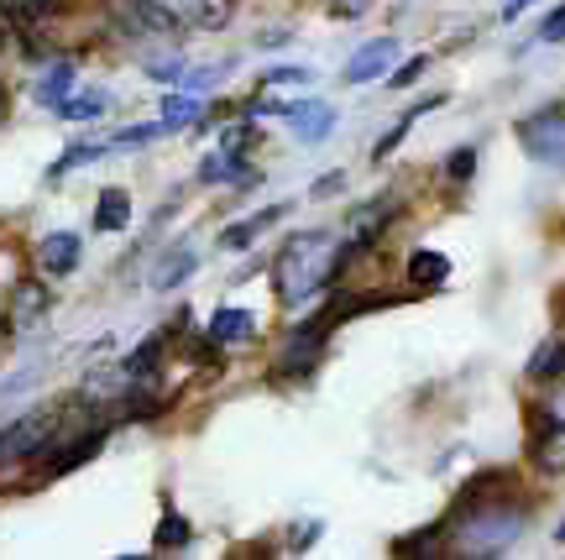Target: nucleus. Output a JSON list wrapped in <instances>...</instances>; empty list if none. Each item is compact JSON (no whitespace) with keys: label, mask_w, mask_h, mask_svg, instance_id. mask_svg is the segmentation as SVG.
Listing matches in <instances>:
<instances>
[{"label":"nucleus","mask_w":565,"mask_h":560,"mask_svg":"<svg viewBox=\"0 0 565 560\" xmlns=\"http://www.w3.org/2000/svg\"><path fill=\"white\" fill-rule=\"evenodd\" d=\"M68 95H74V63H53V68L42 74V84H38V101L47 105V110H58Z\"/></svg>","instance_id":"f3484780"},{"label":"nucleus","mask_w":565,"mask_h":560,"mask_svg":"<svg viewBox=\"0 0 565 560\" xmlns=\"http://www.w3.org/2000/svg\"><path fill=\"white\" fill-rule=\"evenodd\" d=\"M341 11H345V17H356V11H362V0H345Z\"/></svg>","instance_id":"473e14b6"},{"label":"nucleus","mask_w":565,"mask_h":560,"mask_svg":"<svg viewBox=\"0 0 565 560\" xmlns=\"http://www.w3.org/2000/svg\"><path fill=\"white\" fill-rule=\"evenodd\" d=\"M309 80H315L309 68H273L267 74V84H309Z\"/></svg>","instance_id":"c756f323"},{"label":"nucleus","mask_w":565,"mask_h":560,"mask_svg":"<svg viewBox=\"0 0 565 560\" xmlns=\"http://www.w3.org/2000/svg\"><path fill=\"white\" fill-rule=\"evenodd\" d=\"M419 74H424V59H408L404 68H398V74H393V89H408V84L419 80Z\"/></svg>","instance_id":"7c9ffc66"},{"label":"nucleus","mask_w":565,"mask_h":560,"mask_svg":"<svg viewBox=\"0 0 565 560\" xmlns=\"http://www.w3.org/2000/svg\"><path fill=\"white\" fill-rule=\"evenodd\" d=\"M335 189H341V173H330V179H320V183H315V200H330Z\"/></svg>","instance_id":"2f4dec72"},{"label":"nucleus","mask_w":565,"mask_h":560,"mask_svg":"<svg viewBox=\"0 0 565 560\" xmlns=\"http://www.w3.org/2000/svg\"><path fill=\"white\" fill-rule=\"evenodd\" d=\"M257 141V126L252 120H236V126H225V137H221V152H231V158H242L246 147Z\"/></svg>","instance_id":"5701e85b"},{"label":"nucleus","mask_w":565,"mask_h":560,"mask_svg":"<svg viewBox=\"0 0 565 560\" xmlns=\"http://www.w3.org/2000/svg\"><path fill=\"white\" fill-rule=\"evenodd\" d=\"M42 315H47V288L42 283H17V294H11V330L26 336Z\"/></svg>","instance_id":"9d476101"},{"label":"nucleus","mask_w":565,"mask_h":560,"mask_svg":"<svg viewBox=\"0 0 565 560\" xmlns=\"http://www.w3.org/2000/svg\"><path fill=\"white\" fill-rule=\"evenodd\" d=\"M555 535H561V545H565V524H561V529H555Z\"/></svg>","instance_id":"72a5a7b5"},{"label":"nucleus","mask_w":565,"mask_h":560,"mask_svg":"<svg viewBox=\"0 0 565 560\" xmlns=\"http://www.w3.org/2000/svg\"><path fill=\"white\" fill-rule=\"evenodd\" d=\"M414 120H419V110H408V116L398 120V126H393V131H387V137L377 141V147H372V158H387V152H393V147H398V141L408 137V126H414Z\"/></svg>","instance_id":"393cba45"},{"label":"nucleus","mask_w":565,"mask_h":560,"mask_svg":"<svg viewBox=\"0 0 565 560\" xmlns=\"http://www.w3.org/2000/svg\"><path fill=\"white\" fill-rule=\"evenodd\" d=\"M200 116V101L194 95H173V101H162V120L179 131V126H189V120Z\"/></svg>","instance_id":"4be33fe9"},{"label":"nucleus","mask_w":565,"mask_h":560,"mask_svg":"<svg viewBox=\"0 0 565 560\" xmlns=\"http://www.w3.org/2000/svg\"><path fill=\"white\" fill-rule=\"evenodd\" d=\"M194 540V529H189V519H179V514H162L158 524V550H179V545Z\"/></svg>","instance_id":"aec40b11"},{"label":"nucleus","mask_w":565,"mask_h":560,"mask_svg":"<svg viewBox=\"0 0 565 560\" xmlns=\"http://www.w3.org/2000/svg\"><path fill=\"white\" fill-rule=\"evenodd\" d=\"M278 215H288L282 204H273V210H263V215H252V221H242V225H231V231H221V246H246V241H257L267 231V225H278Z\"/></svg>","instance_id":"a211bd4d"},{"label":"nucleus","mask_w":565,"mask_h":560,"mask_svg":"<svg viewBox=\"0 0 565 560\" xmlns=\"http://www.w3.org/2000/svg\"><path fill=\"white\" fill-rule=\"evenodd\" d=\"M456 524H461L466 556H503V545H513L519 529H524V503H466V508H456Z\"/></svg>","instance_id":"f03ea898"},{"label":"nucleus","mask_w":565,"mask_h":560,"mask_svg":"<svg viewBox=\"0 0 565 560\" xmlns=\"http://www.w3.org/2000/svg\"><path fill=\"white\" fill-rule=\"evenodd\" d=\"M257 336V315L252 309H215V320H210V340L215 346H246V340Z\"/></svg>","instance_id":"6e6552de"},{"label":"nucleus","mask_w":565,"mask_h":560,"mask_svg":"<svg viewBox=\"0 0 565 560\" xmlns=\"http://www.w3.org/2000/svg\"><path fill=\"white\" fill-rule=\"evenodd\" d=\"M147 74L158 84H183V63L179 59H158V63H147Z\"/></svg>","instance_id":"bb28decb"},{"label":"nucleus","mask_w":565,"mask_h":560,"mask_svg":"<svg viewBox=\"0 0 565 560\" xmlns=\"http://www.w3.org/2000/svg\"><path fill=\"white\" fill-rule=\"evenodd\" d=\"M225 74H231V63H215V68H194V74H183V84H189V89H210V84H221Z\"/></svg>","instance_id":"a878e982"},{"label":"nucleus","mask_w":565,"mask_h":560,"mask_svg":"<svg viewBox=\"0 0 565 560\" xmlns=\"http://www.w3.org/2000/svg\"><path fill=\"white\" fill-rule=\"evenodd\" d=\"M79 236L74 231H53V236H42L38 246V262H42V273H74L79 267Z\"/></svg>","instance_id":"1a4fd4ad"},{"label":"nucleus","mask_w":565,"mask_h":560,"mask_svg":"<svg viewBox=\"0 0 565 560\" xmlns=\"http://www.w3.org/2000/svg\"><path fill=\"white\" fill-rule=\"evenodd\" d=\"M110 110V95L105 89H79V95H68V101L58 105V116H68V120H95V116H105Z\"/></svg>","instance_id":"6ab92c4d"},{"label":"nucleus","mask_w":565,"mask_h":560,"mask_svg":"<svg viewBox=\"0 0 565 560\" xmlns=\"http://www.w3.org/2000/svg\"><path fill=\"white\" fill-rule=\"evenodd\" d=\"M282 116H288V126L299 131L303 147H315V141H324L330 131H335V110H330L324 101H294Z\"/></svg>","instance_id":"423d86ee"},{"label":"nucleus","mask_w":565,"mask_h":560,"mask_svg":"<svg viewBox=\"0 0 565 560\" xmlns=\"http://www.w3.org/2000/svg\"><path fill=\"white\" fill-rule=\"evenodd\" d=\"M0 110H6V89H0Z\"/></svg>","instance_id":"f704fd0d"},{"label":"nucleus","mask_w":565,"mask_h":560,"mask_svg":"<svg viewBox=\"0 0 565 560\" xmlns=\"http://www.w3.org/2000/svg\"><path fill=\"white\" fill-rule=\"evenodd\" d=\"M21 38V27H17V11H11V6H0V53H6V47H11V42Z\"/></svg>","instance_id":"cd10ccee"},{"label":"nucleus","mask_w":565,"mask_h":560,"mask_svg":"<svg viewBox=\"0 0 565 560\" xmlns=\"http://www.w3.org/2000/svg\"><path fill=\"white\" fill-rule=\"evenodd\" d=\"M131 225V194L126 189H100L95 200V231H126Z\"/></svg>","instance_id":"f8f14e48"},{"label":"nucleus","mask_w":565,"mask_h":560,"mask_svg":"<svg viewBox=\"0 0 565 560\" xmlns=\"http://www.w3.org/2000/svg\"><path fill=\"white\" fill-rule=\"evenodd\" d=\"M519 141H524V152L534 162L561 168V162H565V110H561V105H550V110L524 116V120H519Z\"/></svg>","instance_id":"20e7f679"},{"label":"nucleus","mask_w":565,"mask_h":560,"mask_svg":"<svg viewBox=\"0 0 565 560\" xmlns=\"http://www.w3.org/2000/svg\"><path fill=\"white\" fill-rule=\"evenodd\" d=\"M393 221V200H377V204H362L356 210V221H351V252H362L366 241L377 236L383 225Z\"/></svg>","instance_id":"2eb2a0df"},{"label":"nucleus","mask_w":565,"mask_h":560,"mask_svg":"<svg viewBox=\"0 0 565 560\" xmlns=\"http://www.w3.org/2000/svg\"><path fill=\"white\" fill-rule=\"evenodd\" d=\"M200 179L204 183H236V189H252V183H263V173L252 168V162L231 158V152H210L200 162Z\"/></svg>","instance_id":"0eeeda50"},{"label":"nucleus","mask_w":565,"mask_h":560,"mask_svg":"<svg viewBox=\"0 0 565 560\" xmlns=\"http://www.w3.org/2000/svg\"><path fill=\"white\" fill-rule=\"evenodd\" d=\"M445 173H450L456 183L471 179V173H477V147H461V152H450V158H445Z\"/></svg>","instance_id":"b1692460"},{"label":"nucleus","mask_w":565,"mask_h":560,"mask_svg":"<svg viewBox=\"0 0 565 560\" xmlns=\"http://www.w3.org/2000/svg\"><path fill=\"white\" fill-rule=\"evenodd\" d=\"M540 435H534V461L545 466V472H565V420H555V414H540Z\"/></svg>","instance_id":"9b49d317"},{"label":"nucleus","mask_w":565,"mask_h":560,"mask_svg":"<svg viewBox=\"0 0 565 560\" xmlns=\"http://www.w3.org/2000/svg\"><path fill=\"white\" fill-rule=\"evenodd\" d=\"M393 59H398V42L393 38H377V42H366V47H356L351 53V63H345V84H372V80H383L387 68H393Z\"/></svg>","instance_id":"39448f33"},{"label":"nucleus","mask_w":565,"mask_h":560,"mask_svg":"<svg viewBox=\"0 0 565 560\" xmlns=\"http://www.w3.org/2000/svg\"><path fill=\"white\" fill-rule=\"evenodd\" d=\"M445 278H450V257H445V252H429V246H424V252L408 257V283H414V288H440Z\"/></svg>","instance_id":"ddd939ff"},{"label":"nucleus","mask_w":565,"mask_h":560,"mask_svg":"<svg viewBox=\"0 0 565 560\" xmlns=\"http://www.w3.org/2000/svg\"><path fill=\"white\" fill-rule=\"evenodd\" d=\"M194 267H200L194 246H179V252H168V257L152 267V288H162V294H168V288H179V283L194 273Z\"/></svg>","instance_id":"4468645a"},{"label":"nucleus","mask_w":565,"mask_h":560,"mask_svg":"<svg viewBox=\"0 0 565 560\" xmlns=\"http://www.w3.org/2000/svg\"><path fill=\"white\" fill-rule=\"evenodd\" d=\"M168 131H173V126H168V120H147V126H131V131H121V137L110 141V147H147V141H158V137H168Z\"/></svg>","instance_id":"412c9836"},{"label":"nucleus","mask_w":565,"mask_h":560,"mask_svg":"<svg viewBox=\"0 0 565 560\" xmlns=\"http://www.w3.org/2000/svg\"><path fill=\"white\" fill-rule=\"evenodd\" d=\"M561 38H565V6L561 11H550L545 27H540V42H561Z\"/></svg>","instance_id":"c85d7f7f"},{"label":"nucleus","mask_w":565,"mask_h":560,"mask_svg":"<svg viewBox=\"0 0 565 560\" xmlns=\"http://www.w3.org/2000/svg\"><path fill=\"white\" fill-rule=\"evenodd\" d=\"M561 372H565V340H545V346H534L524 378L529 382H555Z\"/></svg>","instance_id":"dca6fc26"},{"label":"nucleus","mask_w":565,"mask_h":560,"mask_svg":"<svg viewBox=\"0 0 565 560\" xmlns=\"http://www.w3.org/2000/svg\"><path fill=\"white\" fill-rule=\"evenodd\" d=\"M341 267H345V246L330 236V231H299V236H288L278 252V267H273L278 299L288 304V309H299V304L315 299Z\"/></svg>","instance_id":"f257e3e1"},{"label":"nucleus","mask_w":565,"mask_h":560,"mask_svg":"<svg viewBox=\"0 0 565 560\" xmlns=\"http://www.w3.org/2000/svg\"><path fill=\"white\" fill-rule=\"evenodd\" d=\"M63 430V409H47V414H26L17 420L6 435H0V466H21V461H42V451H53Z\"/></svg>","instance_id":"7ed1b4c3"}]
</instances>
